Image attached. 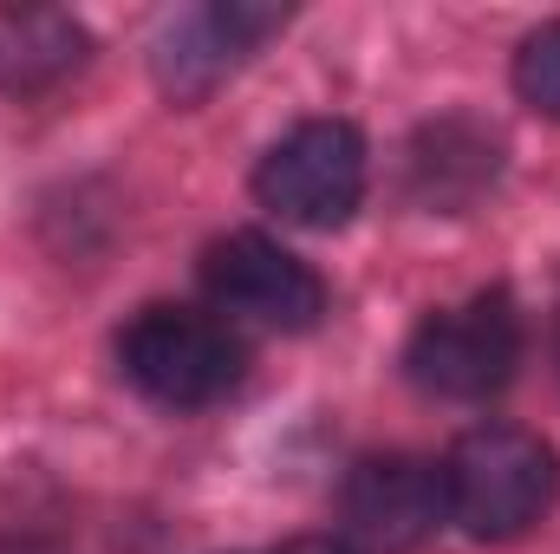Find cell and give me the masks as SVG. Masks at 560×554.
<instances>
[{
	"label": "cell",
	"mask_w": 560,
	"mask_h": 554,
	"mask_svg": "<svg viewBox=\"0 0 560 554\" xmlns=\"http://www.w3.org/2000/svg\"><path fill=\"white\" fill-rule=\"evenodd\" d=\"M443 483H450V522H463L476 542H515L555 509L560 463L522 424H476L450 450Z\"/></svg>",
	"instance_id": "6da1fadb"
},
{
	"label": "cell",
	"mask_w": 560,
	"mask_h": 554,
	"mask_svg": "<svg viewBox=\"0 0 560 554\" xmlns=\"http://www.w3.org/2000/svg\"><path fill=\"white\" fill-rule=\"evenodd\" d=\"M118 366L143 399H156L170 412H202L242 385L248 346L229 333V320L156 300L118 333Z\"/></svg>",
	"instance_id": "7a4b0ae2"
},
{
	"label": "cell",
	"mask_w": 560,
	"mask_h": 554,
	"mask_svg": "<svg viewBox=\"0 0 560 554\" xmlns=\"http://www.w3.org/2000/svg\"><path fill=\"white\" fill-rule=\"evenodd\" d=\"M515 366H522V313L502 287L430 313L405 346V379L450 405L495 399L515 379Z\"/></svg>",
	"instance_id": "3957f363"
},
{
	"label": "cell",
	"mask_w": 560,
	"mask_h": 554,
	"mask_svg": "<svg viewBox=\"0 0 560 554\" xmlns=\"http://www.w3.org/2000/svg\"><path fill=\"white\" fill-rule=\"evenodd\" d=\"M255 196L293 229H346L365 203V138L346 118H306L255 163Z\"/></svg>",
	"instance_id": "277c9868"
},
{
	"label": "cell",
	"mask_w": 560,
	"mask_h": 554,
	"mask_svg": "<svg viewBox=\"0 0 560 554\" xmlns=\"http://www.w3.org/2000/svg\"><path fill=\"white\" fill-rule=\"evenodd\" d=\"M287 26V7H261V0H209V7H189L176 13L163 33H156V53H150V72H156V92L170 105H202L235 66L255 59V46Z\"/></svg>",
	"instance_id": "5b68a950"
},
{
	"label": "cell",
	"mask_w": 560,
	"mask_h": 554,
	"mask_svg": "<svg viewBox=\"0 0 560 554\" xmlns=\"http://www.w3.org/2000/svg\"><path fill=\"white\" fill-rule=\"evenodd\" d=\"M202 287H209L215 307H229L242 320H261L275 333H306L326 313V280L255 229H235V235L202 249Z\"/></svg>",
	"instance_id": "8992f818"
},
{
	"label": "cell",
	"mask_w": 560,
	"mask_h": 554,
	"mask_svg": "<svg viewBox=\"0 0 560 554\" xmlns=\"http://www.w3.org/2000/svg\"><path fill=\"white\" fill-rule=\"evenodd\" d=\"M346 535L359 554H411L450 522V483L443 463L423 457H365L346 476L339 496Z\"/></svg>",
	"instance_id": "52a82bcc"
},
{
	"label": "cell",
	"mask_w": 560,
	"mask_h": 554,
	"mask_svg": "<svg viewBox=\"0 0 560 554\" xmlns=\"http://www.w3.org/2000/svg\"><path fill=\"white\" fill-rule=\"evenodd\" d=\"M502 157H495V138L469 118H443V125H423L418 143H411V189L430 209H463L476 203L489 183H495Z\"/></svg>",
	"instance_id": "ba28073f"
},
{
	"label": "cell",
	"mask_w": 560,
	"mask_h": 554,
	"mask_svg": "<svg viewBox=\"0 0 560 554\" xmlns=\"http://www.w3.org/2000/svg\"><path fill=\"white\" fill-rule=\"evenodd\" d=\"M92 39L66 13H0V92L39 99L85 66Z\"/></svg>",
	"instance_id": "9c48e42d"
},
{
	"label": "cell",
	"mask_w": 560,
	"mask_h": 554,
	"mask_svg": "<svg viewBox=\"0 0 560 554\" xmlns=\"http://www.w3.org/2000/svg\"><path fill=\"white\" fill-rule=\"evenodd\" d=\"M515 92L541 118H560V20L522 39V53H515Z\"/></svg>",
	"instance_id": "30bf717a"
},
{
	"label": "cell",
	"mask_w": 560,
	"mask_h": 554,
	"mask_svg": "<svg viewBox=\"0 0 560 554\" xmlns=\"http://www.w3.org/2000/svg\"><path fill=\"white\" fill-rule=\"evenodd\" d=\"M275 554H359L346 535H300V542H287V549H275Z\"/></svg>",
	"instance_id": "8fae6325"
},
{
	"label": "cell",
	"mask_w": 560,
	"mask_h": 554,
	"mask_svg": "<svg viewBox=\"0 0 560 554\" xmlns=\"http://www.w3.org/2000/svg\"><path fill=\"white\" fill-rule=\"evenodd\" d=\"M0 554H59L52 542H0Z\"/></svg>",
	"instance_id": "7c38bea8"
},
{
	"label": "cell",
	"mask_w": 560,
	"mask_h": 554,
	"mask_svg": "<svg viewBox=\"0 0 560 554\" xmlns=\"http://www.w3.org/2000/svg\"><path fill=\"white\" fill-rule=\"evenodd\" d=\"M555 359H560V313H555Z\"/></svg>",
	"instance_id": "4fadbf2b"
}]
</instances>
